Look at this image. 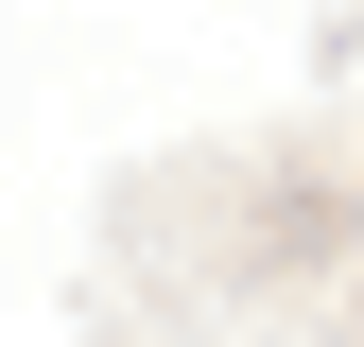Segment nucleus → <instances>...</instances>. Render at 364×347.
Instances as JSON below:
<instances>
[]
</instances>
